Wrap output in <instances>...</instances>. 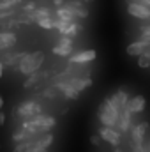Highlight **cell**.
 Wrapping results in <instances>:
<instances>
[{
	"label": "cell",
	"mask_w": 150,
	"mask_h": 152,
	"mask_svg": "<svg viewBox=\"0 0 150 152\" xmlns=\"http://www.w3.org/2000/svg\"><path fill=\"white\" fill-rule=\"evenodd\" d=\"M115 152H122V151H120V149H118V147H115Z\"/></svg>",
	"instance_id": "39"
},
{
	"label": "cell",
	"mask_w": 150,
	"mask_h": 152,
	"mask_svg": "<svg viewBox=\"0 0 150 152\" xmlns=\"http://www.w3.org/2000/svg\"><path fill=\"white\" fill-rule=\"evenodd\" d=\"M108 99H110V103L113 104V108L120 112V110H124V108L127 106L129 96H127V92H125V90H122V88H120V90H117L111 97H108Z\"/></svg>",
	"instance_id": "13"
},
{
	"label": "cell",
	"mask_w": 150,
	"mask_h": 152,
	"mask_svg": "<svg viewBox=\"0 0 150 152\" xmlns=\"http://www.w3.org/2000/svg\"><path fill=\"white\" fill-rule=\"evenodd\" d=\"M149 131V122H140L131 127V138L133 143H145V136Z\"/></svg>",
	"instance_id": "12"
},
{
	"label": "cell",
	"mask_w": 150,
	"mask_h": 152,
	"mask_svg": "<svg viewBox=\"0 0 150 152\" xmlns=\"http://www.w3.org/2000/svg\"><path fill=\"white\" fill-rule=\"evenodd\" d=\"M30 151H32V140L16 143V147H14V152H30Z\"/></svg>",
	"instance_id": "25"
},
{
	"label": "cell",
	"mask_w": 150,
	"mask_h": 152,
	"mask_svg": "<svg viewBox=\"0 0 150 152\" xmlns=\"http://www.w3.org/2000/svg\"><path fill=\"white\" fill-rule=\"evenodd\" d=\"M127 12L140 20H150V7L141 0H127Z\"/></svg>",
	"instance_id": "5"
},
{
	"label": "cell",
	"mask_w": 150,
	"mask_h": 152,
	"mask_svg": "<svg viewBox=\"0 0 150 152\" xmlns=\"http://www.w3.org/2000/svg\"><path fill=\"white\" fill-rule=\"evenodd\" d=\"M41 76H46V75H39V73H36V75H30V76H28V80L23 83V87H25V88H30V87H34L39 80H41Z\"/></svg>",
	"instance_id": "26"
},
{
	"label": "cell",
	"mask_w": 150,
	"mask_h": 152,
	"mask_svg": "<svg viewBox=\"0 0 150 152\" xmlns=\"http://www.w3.org/2000/svg\"><path fill=\"white\" fill-rule=\"evenodd\" d=\"M2 75H4V62L0 60V78H2Z\"/></svg>",
	"instance_id": "36"
},
{
	"label": "cell",
	"mask_w": 150,
	"mask_h": 152,
	"mask_svg": "<svg viewBox=\"0 0 150 152\" xmlns=\"http://www.w3.org/2000/svg\"><path fill=\"white\" fill-rule=\"evenodd\" d=\"M57 44H58V46H64V48H73V46H74V41L71 37H64V36H62V39H60Z\"/></svg>",
	"instance_id": "29"
},
{
	"label": "cell",
	"mask_w": 150,
	"mask_h": 152,
	"mask_svg": "<svg viewBox=\"0 0 150 152\" xmlns=\"http://www.w3.org/2000/svg\"><path fill=\"white\" fill-rule=\"evenodd\" d=\"M0 149H2V147H0Z\"/></svg>",
	"instance_id": "42"
},
{
	"label": "cell",
	"mask_w": 150,
	"mask_h": 152,
	"mask_svg": "<svg viewBox=\"0 0 150 152\" xmlns=\"http://www.w3.org/2000/svg\"><path fill=\"white\" fill-rule=\"evenodd\" d=\"M41 113H42V106L39 104L37 101H34V99L25 101V103H21V104L16 108V115L21 117V118H25V120L34 118V117H37V115H41Z\"/></svg>",
	"instance_id": "4"
},
{
	"label": "cell",
	"mask_w": 150,
	"mask_h": 152,
	"mask_svg": "<svg viewBox=\"0 0 150 152\" xmlns=\"http://www.w3.org/2000/svg\"><path fill=\"white\" fill-rule=\"evenodd\" d=\"M4 122H5V115L0 112V126H4Z\"/></svg>",
	"instance_id": "34"
},
{
	"label": "cell",
	"mask_w": 150,
	"mask_h": 152,
	"mask_svg": "<svg viewBox=\"0 0 150 152\" xmlns=\"http://www.w3.org/2000/svg\"><path fill=\"white\" fill-rule=\"evenodd\" d=\"M23 14H25V12H23ZM27 16L30 18V21H36V23H37L39 20L51 18V9H48V7H36V11L28 12Z\"/></svg>",
	"instance_id": "19"
},
{
	"label": "cell",
	"mask_w": 150,
	"mask_h": 152,
	"mask_svg": "<svg viewBox=\"0 0 150 152\" xmlns=\"http://www.w3.org/2000/svg\"><path fill=\"white\" fill-rule=\"evenodd\" d=\"M138 66H140L141 69L150 67V57L147 55V53H143V55H140V57H138Z\"/></svg>",
	"instance_id": "27"
},
{
	"label": "cell",
	"mask_w": 150,
	"mask_h": 152,
	"mask_svg": "<svg viewBox=\"0 0 150 152\" xmlns=\"http://www.w3.org/2000/svg\"><path fill=\"white\" fill-rule=\"evenodd\" d=\"M66 81L74 88L78 94L83 92L85 88L92 87V78H88V76H69V78H66Z\"/></svg>",
	"instance_id": "10"
},
{
	"label": "cell",
	"mask_w": 150,
	"mask_h": 152,
	"mask_svg": "<svg viewBox=\"0 0 150 152\" xmlns=\"http://www.w3.org/2000/svg\"><path fill=\"white\" fill-rule=\"evenodd\" d=\"M32 11H36V4H34V2H28V4L23 5V12H25V14H28V12H32Z\"/></svg>",
	"instance_id": "30"
},
{
	"label": "cell",
	"mask_w": 150,
	"mask_h": 152,
	"mask_svg": "<svg viewBox=\"0 0 150 152\" xmlns=\"http://www.w3.org/2000/svg\"><path fill=\"white\" fill-rule=\"evenodd\" d=\"M99 136H101V140L108 142V143L113 145V147H118L120 142H122L120 131H117V129H113V127H106V126H103V127L99 129Z\"/></svg>",
	"instance_id": "6"
},
{
	"label": "cell",
	"mask_w": 150,
	"mask_h": 152,
	"mask_svg": "<svg viewBox=\"0 0 150 152\" xmlns=\"http://www.w3.org/2000/svg\"><path fill=\"white\" fill-rule=\"evenodd\" d=\"M44 152H48V151H44Z\"/></svg>",
	"instance_id": "41"
},
{
	"label": "cell",
	"mask_w": 150,
	"mask_h": 152,
	"mask_svg": "<svg viewBox=\"0 0 150 152\" xmlns=\"http://www.w3.org/2000/svg\"><path fill=\"white\" fill-rule=\"evenodd\" d=\"M42 62H44V53L41 50L32 51V53H23V57H21V60L18 64V71L27 76L36 75V73H39Z\"/></svg>",
	"instance_id": "2"
},
{
	"label": "cell",
	"mask_w": 150,
	"mask_h": 152,
	"mask_svg": "<svg viewBox=\"0 0 150 152\" xmlns=\"http://www.w3.org/2000/svg\"><path fill=\"white\" fill-rule=\"evenodd\" d=\"M55 18L57 20H62V21H76L78 18L74 16V12L73 11H69L67 7H58L57 11H55Z\"/></svg>",
	"instance_id": "20"
},
{
	"label": "cell",
	"mask_w": 150,
	"mask_h": 152,
	"mask_svg": "<svg viewBox=\"0 0 150 152\" xmlns=\"http://www.w3.org/2000/svg\"><path fill=\"white\" fill-rule=\"evenodd\" d=\"M21 57H23V53H7L2 62L4 64H9V66H18L20 60H21Z\"/></svg>",
	"instance_id": "23"
},
{
	"label": "cell",
	"mask_w": 150,
	"mask_h": 152,
	"mask_svg": "<svg viewBox=\"0 0 150 152\" xmlns=\"http://www.w3.org/2000/svg\"><path fill=\"white\" fill-rule=\"evenodd\" d=\"M131 112L127 110V108H124V110H120V113H118V122H117V126H118V131L120 133H125V131H129L131 127H133V122H131Z\"/></svg>",
	"instance_id": "17"
},
{
	"label": "cell",
	"mask_w": 150,
	"mask_h": 152,
	"mask_svg": "<svg viewBox=\"0 0 150 152\" xmlns=\"http://www.w3.org/2000/svg\"><path fill=\"white\" fill-rule=\"evenodd\" d=\"M64 7H67L69 11H73L76 18H88V7L83 2H79V0H66Z\"/></svg>",
	"instance_id": "11"
},
{
	"label": "cell",
	"mask_w": 150,
	"mask_h": 152,
	"mask_svg": "<svg viewBox=\"0 0 150 152\" xmlns=\"http://www.w3.org/2000/svg\"><path fill=\"white\" fill-rule=\"evenodd\" d=\"M16 44V36L9 30L0 32V51H7Z\"/></svg>",
	"instance_id": "18"
},
{
	"label": "cell",
	"mask_w": 150,
	"mask_h": 152,
	"mask_svg": "<svg viewBox=\"0 0 150 152\" xmlns=\"http://www.w3.org/2000/svg\"><path fill=\"white\" fill-rule=\"evenodd\" d=\"M101 142H103V140H101L99 134H92V136H90V143H92V145H101Z\"/></svg>",
	"instance_id": "32"
},
{
	"label": "cell",
	"mask_w": 150,
	"mask_h": 152,
	"mask_svg": "<svg viewBox=\"0 0 150 152\" xmlns=\"http://www.w3.org/2000/svg\"><path fill=\"white\" fill-rule=\"evenodd\" d=\"M57 23H58V20L57 18H44V20H39L37 25L41 28H44V30H51V28H57Z\"/></svg>",
	"instance_id": "22"
},
{
	"label": "cell",
	"mask_w": 150,
	"mask_h": 152,
	"mask_svg": "<svg viewBox=\"0 0 150 152\" xmlns=\"http://www.w3.org/2000/svg\"><path fill=\"white\" fill-rule=\"evenodd\" d=\"M79 2H81V0H79Z\"/></svg>",
	"instance_id": "43"
},
{
	"label": "cell",
	"mask_w": 150,
	"mask_h": 152,
	"mask_svg": "<svg viewBox=\"0 0 150 152\" xmlns=\"http://www.w3.org/2000/svg\"><path fill=\"white\" fill-rule=\"evenodd\" d=\"M133 152H147L145 143H133Z\"/></svg>",
	"instance_id": "31"
},
{
	"label": "cell",
	"mask_w": 150,
	"mask_h": 152,
	"mask_svg": "<svg viewBox=\"0 0 150 152\" xmlns=\"http://www.w3.org/2000/svg\"><path fill=\"white\" fill-rule=\"evenodd\" d=\"M140 41L150 42V25H145V27L140 28Z\"/></svg>",
	"instance_id": "28"
},
{
	"label": "cell",
	"mask_w": 150,
	"mask_h": 152,
	"mask_svg": "<svg viewBox=\"0 0 150 152\" xmlns=\"http://www.w3.org/2000/svg\"><path fill=\"white\" fill-rule=\"evenodd\" d=\"M53 143V134L51 133H44L41 136H36L32 140V151L30 152H44L48 151V147H51Z\"/></svg>",
	"instance_id": "7"
},
{
	"label": "cell",
	"mask_w": 150,
	"mask_h": 152,
	"mask_svg": "<svg viewBox=\"0 0 150 152\" xmlns=\"http://www.w3.org/2000/svg\"><path fill=\"white\" fill-rule=\"evenodd\" d=\"M95 50H81L76 51L69 57V64H88L92 60H95Z\"/></svg>",
	"instance_id": "8"
},
{
	"label": "cell",
	"mask_w": 150,
	"mask_h": 152,
	"mask_svg": "<svg viewBox=\"0 0 150 152\" xmlns=\"http://www.w3.org/2000/svg\"><path fill=\"white\" fill-rule=\"evenodd\" d=\"M149 48H150V42H147V41H134V42H131V44L127 46V55H131V57H140V55L147 53Z\"/></svg>",
	"instance_id": "15"
},
{
	"label": "cell",
	"mask_w": 150,
	"mask_h": 152,
	"mask_svg": "<svg viewBox=\"0 0 150 152\" xmlns=\"http://www.w3.org/2000/svg\"><path fill=\"white\" fill-rule=\"evenodd\" d=\"M81 2H92V0H81Z\"/></svg>",
	"instance_id": "40"
},
{
	"label": "cell",
	"mask_w": 150,
	"mask_h": 152,
	"mask_svg": "<svg viewBox=\"0 0 150 152\" xmlns=\"http://www.w3.org/2000/svg\"><path fill=\"white\" fill-rule=\"evenodd\" d=\"M55 124H57L55 117L41 113V115H37V117H34V118L23 120V122H21V129L28 131V133H30V134H34V136H41V134L48 133Z\"/></svg>",
	"instance_id": "1"
},
{
	"label": "cell",
	"mask_w": 150,
	"mask_h": 152,
	"mask_svg": "<svg viewBox=\"0 0 150 152\" xmlns=\"http://www.w3.org/2000/svg\"><path fill=\"white\" fill-rule=\"evenodd\" d=\"M79 25L76 23V21H62V20H58V23H57V30L64 36V37H74L76 34L79 32Z\"/></svg>",
	"instance_id": "9"
},
{
	"label": "cell",
	"mask_w": 150,
	"mask_h": 152,
	"mask_svg": "<svg viewBox=\"0 0 150 152\" xmlns=\"http://www.w3.org/2000/svg\"><path fill=\"white\" fill-rule=\"evenodd\" d=\"M51 51H53L55 55H58V57H66V58H69V57L73 55V48H64V46H58V44H55Z\"/></svg>",
	"instance_id": "24"
},
{
	"label": "cell",
	"mask_w": 150,
	"mask_h": 152,
	"mask_svg": "<svg viewBox=\"0 0 150 152\" xmlns=\"http://www.w3.org/2000/svg\"><path fill=\"white\" fill-rule=\"evenodd\" d=\"M44 96H46L48 99H53V97H55V88H48V90H44Z\"/></svg>",
	"instance_id": "33"
},
{
	"label": "cell",
	"mask_w": 150,
	"mask_h": 152,
	"mask_svg": "<svg viewBox=\"0 0 150 152\" xmlns=\"http://www.w3.org/2000/svg\"><path fill=\"white\" fill-rule=\"evenodd\" d=\"M118 113H120V112L113 108V104L110 103V99H104V101L99 104V110H97V117H99L101 124L106 126V127L117 126V122H118Z\"/></svg>",
	"instance_id": "3"
},
{
	"label": "cell",
	"mask_w": 150,
	"mask_h": 152,
	"mask_svg": "<svg viewBox=\"0 0 150 152\" xmlns=\"http://www.w3.org/2000/svg\"><path fill=\"white\" fill-rule=\"evenodd\" d=\"M34 138H36L34 134H30L28 131H25V129H21V127H20V129H18V131L12 134V140H14L16 143H21V142H28V140H34Z\"/></svg>",
	"instance_id": "21"
},
{
	"label": "cell",
	"mask_w": 150,
	"mask_h": 152,
	"mask_svg": "<svg viewBox=\"0 0 150 152\" xmlns=\"http://www.w3.org/2000/svg\"><path fill=\"white\" fill-rule=\"evenodd\" d=\"M4 108V99H2V96H0V110Z\"/></svg>",
	"instance_id": "38"
},
{
	"label": "cell",
	"mask_w": 150,
	"mask_h": 152,
	"mask_svg": "<svg viewBox=\"0 0 150 152\" xmlns=\"http://www.w3.org/2000/svg\"><path fill=\"white\" fill-rule=\"evenodd\" d=\"M53 88H55V90H60V92H62V96H64V97H67V99H78V96H79V94L76 92L74 88L66 81V80H57V83L53 85Z\"/></svg>",
	"instance_id": "14"
},
{
	"label": "cell",
	"mask_w": 150,
	"mask_h": 152,
	"mask_svg": "<svg viewBox=\"0 0 150 152\" xmlns=\"http://www.w3.org/2000/svg\"><path fill=\"white\" fill-rule=\"evenodd\" d=\"M145 147H147V152H150V140H145Z\"/></svg>",
	"instance_id": "37"
},
{
	"label": "cell",
	"mask_w": 150,
	"mask_h": 152,
	"mask_svg": "<svg viewBox=\"0 0 150 152\" xmlns=\"http://www.w3.org/2000/svg\"><path fill=\"white\" fill-rule=\"evenodd\" d=\"M145 104H147L145 97L143 96H136V97H131L127 101V106L125 108L131 112V115H136V113H141L145 110Z\"/></svg>",
	"instance_id": "16"
},
{
	"label": "cell",
	"mask_w": 150,
	"mask_h": 152,
	"mask_svg": "<svg viewBox=\"0 0 150 152\" xmlns=\"http://www.w3.org/2000/svg\"><path fill=\"white\" fill-rule=\"evenodd\" d=\"M64 2H66V0H55V5H58V7H62V5H64Z\"/></svg>",
	"instance_id": "35"
}]
</instances>
